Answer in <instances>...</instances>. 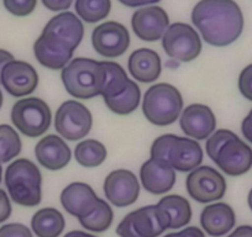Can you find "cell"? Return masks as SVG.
<instances>
[{
	"instance_id": "obj_1",
	"label": "cell",
	"mask_w": 252,
	"mask_h": 237,
	"mask_svg": "<svg viewBox=\"0 0 252 237\" xmlns=\"http://www.w3.org/2000/svg\"><path fill=\"white\" fill-rule=\"evenodd\" d=\"M192 23L210 46L234 43L244 30V14L234 0H199L192 10Z\"/></svg>"
},
{
	"instance_id": "obj_2",
	"label": "cell",
	"mask_w": 252,
	"mask_h": 237,
	"mask_svg": "<svg viewBox=\"0 0 252 237\" xmlns=\"http://www.w3.org/2000/svg\"><path fill=\"white\" fill-rule=\"evenodd\" d=\"M4 180L10 199L20 207H37L42 200V174L30 159L18 158L11 162Z\"/></svg>"
},
{
	"instance_id": "obj_3",
	"label": "cell",
	"mask_w": 252,
	"mask_h": 237,
	"mask_svg": "<svg viewBox=\"0 0 252 237\" xmlns=\"http://www.w3.org/2000/svg\"><path fill=\"white\" fill-rule=\"evenodd\" d=\"M67 93L76 99L88 100L100 95L103 88L101 62L93 58L77 57L61 72Z\"/></svg>"
},
{
	"instance_id": "obj_4",
	"label": "cell",
	"mask_w": 252,
	"mask_h": 237,
	"mask_svg": "<svg viewBox=\"0 0 252 237\" xmlns=\"http://www.w3.org/2000/svg\"><path fill=\"white\" fill-rule=\"evenodd\" d=\"M183 105V96L176 87L169 83H157L145 93L142 113L151 124L168 126L179 118Z\"/></svg>"
},
{
	"instance_id": "obj_5",
	"label": "cell",
	"mask_w": 252,
	"mask_h": 237,
	"mask_svg": "<svg viewBox=\"0 0 252 237\" xmlns=\"http://www.w3.org/2000/svg\"><path fill=\"white\" fill-rule=\"evenodd\" d=\"M10 118L15 129L30 139H37L47 132L52 122V113L45 100L26 96L13 105Z\"/></svg>"
},
{
	"instance_id": "obj_6",
	"label": "cell",
	"mask_w": 252,
	"mask_h": 237,
	"mask_svg": "<svg viewBox=\"0 0 252 237\" xmlns=\"http://www.w3.org/2000/svg\"><path fill=\"white\" fill-rule=\"evenodd\" d=\"M168 230L163 212L156 205H147L129 212L116 226L119 237H158Z\"/></svg>"
},
{
	"instance_id": "obj_7",
	"label": "cell",
	"mask_w": 252,
	"mask_h": 237,
	"mask_svg": "<svg viewBox=\"0 0 252 237\" xmlns=\"http://www.w3.org/2000/svg\"><path fill=\"white\" fill-rule=\"evenodd\" d=\"M162 47L177 62H192L202 52V38L194 28L184 23L168 26L162 37Z\"/></svg>"
},
{
	"instance_id": "obj_8",
	"label": "cell",
	"mask_w": 252,
	"mask_h": 237,
	"mask_svg": "<svg viewBox=\"0 0 252 237\" xmlns=\"http://www.w3.org/2000/svg\"><path fill=\"white\" fill-rule=\"evenodd\" d=\"M93 116L84 104L77 100H67L56 111L55 129L63 140L78 141L91 132Z\"/></svg>"
},
{
	"instance_id": "obj_9",
	"label": "cell",
	"mask_w": 252,
	"mask_h": 237,
	"mask_svg": "<svg viewBox=\"0 0 252 237\" xmlns=\"http://www.w3.org/2000/svg\"><path fill=\"white\" fill-rule=\"evenodd\" d=\"M186 188L189 197L202 204L217 202L226 193V180L218 169L210 166H199L188 174Z\"/></svg>"
},
{
	"instance_id": "obj_10",
	"label": "cell",
	"mask_w": 252,
	"mask_h": 237,
	"mask_svg": "<svg viewBox=\"0 0 252 237\" xmlns=\"http://www.w3.org/2000/svg\"><path fill=\"white\" fill-rule=\"evenodd\" d=\"M92 45L95 52L103 57H120L129 48L130 33L123 24L116 21H106L93 30Z\"/></svg>"
},
{
	"instance_id": "obj_11",
	"label": "cell",
	"mask_w": 252,
	"mask_h": 237,
	"mask_svg": "<svg viewBox=\"0 0 252 237\" xmlns=\"http://www.w3.org/2000/svg\"><path fill=\"white\" fill-rule=\"evenodd\" d=\"M106 200L116 207H126L136 203L140 195V183L129 169H115L104 180Z\"/></svg>"
},
{
	"instance_id": "obj_12",
	"label": "cell",
	"mask_w": 252,
	"mask_h": 237,
	"mask_svg": "<svg viewBox=\"0 0 252 237\" xmlns=\"http://www.w3.org/2000/svg\"><path fill=\"white\" fill-rule=\"evenodd\" d=\"M74 50L52 33L43 32L33 43V55L41 66L51 71H62L72 61Z\"/></svg>"
},
{
	"instance_id": "obj_13",
	"label": "cell",
	"mask_w": 252,
	"mask_h": 237,
	"mask_svg": "<svg viewBox=\"0 0 252 237\" xmlns=\"http://www.w3.org/2000/svg\"><path fill=\"white\" fill-rule=\"evenodd\" d=\"M1 86L14 98H26L38 87V73L25 61L9 62L1 72Z\"/></svg>"
},
{
	"instance_id": "obj_14",
	"label": "cell",
	"mask_w": 252,
	"mask_h": 237,
	"mask_svg": "<svg viewBox=\"0 0 252 237\" xmlns=\"http://www.w3.org/2000/svg\"><path fill=\"white\" fill-rule=\"evenodd\" d=\"M131 26L140 40L155 42L161 40L168 29V14L161 6H144L132 14Z\"/></svg>"
},
{
	"instance_id": "obj_15",
	"label": "cell",
	"mask_w": 252,
	"mask_h": 237,
	"mask_svg": "<svg viewBox=\"0 0 252 237\" xmlns=\"http://www.w3.org/2000/svg\"><path fill=\"white\" fill-rule=\"evenodd\" d=\"M179 126L187 137L202 141L215 131L217 118L208 105L190 104L182 111Z\"/></svg>"
},
{
	"instance_id": "obj_16",
	"label": "cell",
	"mask_w": 252,
	"mask_h": 237,
	"mask_svg": "<svg viewBox=\"0 0 252 237\" xmlns=\"http://www.w3.org/2000/svg\"><path fill=\"white\" fill-rule=\"evenodd\" d=\"M214 163L227 176L240 177L251 169L252 148L236 136L224 145Z\"/></svg>"
},
{
	"instance_id": "obj_17",
	"label": "cell",
	"mask_w": 252,
	"mask_h": 237,
	"mask_svg": "<svg viewBox=\"0 0 252 237\" xmlns=\"http://www.w3.org/2000/svg\"><path fill=\"white\" fill-rule=\"evenodd\" d=\"M100 198L93 188L83 182H73L67 185L61 193V204L69 215L83 219L91 214Z\"/></svg>"
},
{
	"instance_id": "obj_18",
	"label": "cell",
	"mask_w": 252,
	"mask_h": 237,
	"mask_svg": "<svg viewBox=\"0 0 252 237\" xmlns=\"http://www.w3.org/2000/svg\"><path fill=\"white\" fill-rule=\"evenodd\" d=\"M38 163L48 171H61L71 162L72 152L60 135H47L35 146Z\"/></svg>"
},
{
	"instance_id": "obj_19",
	"label": "cell",
	"mask_w": 252,
	"mask_h": 237,
	"mask_svg": "<svg viewBox=\"0 0 252 237\" xmlns=\"http://www.w3.org/2000/svg\"><path fill=\"white\" fill-rule=\"evenodd\" d=\"M140 179L146 192L154 195H162L174 187L177 177L171 164L149 158L140 168Z\"/></svg>"
},
{
	"instance_id": "obj_20",
	"label": "cell",
	"mask_w": 252,
	"mask_h": 237,
	"mask_svg": "<svg viewBox=\"0 0 252 237\" xmlns=\"http://www.w3.org/2000/svg\"><path fill=\"white\" fill-rule=\"evenodd\" d=\"M236 224L234 209L226 203H213L207 205L200 214L203 231L212 237H221L229 234Z\"/></svg>"
},
{
	"instance_id": "obj_21",
	"label": "cell",
	"mask_w": 252,
	"mask_h": 237,
	"mask_svg": "<svg viewBox=\"0 0 252 237\" xmlns=\"http://www.w3.org/2000/svg\"><path fill=\"white\" fill-rule=\"evenodd\" d=\"M43 32L52 33L68 43L74 51L84 37V26L81 19L71 11H62L53 16L43 28Z\"/></svg>"
},
{
	"instance_id": "obj_22",
	"label": "cell",
	"mask_w": 252,
	"mask_h": 237,
	"mask_svg": "<svg viewBox=\"0 0 252 237\" xmlns=\"http://www.w3.org/2000/svg\"><path fill=\"white\" fill-rule=\"evenodd\" d=\"M127 69L137 82L152 83L161 76V57L151 48H139L130 55Z\"/></svg>"
},
{
	"instance_id": "obj_23",
	"label": "cell",
	"mask_w": 252,
	"mask_h": 237,
	"mask_svg": "<svg viewBox=\"0 0 252 237\" xmlns=\"http://www.w3.org/2000/svg\"><path fill=\"white\" fill-rule=\"evenodd\" d=\"M204 152L197 140L177 136L169 153V164L174 171L192 172L202 164Z\"/></svg>"
},
{
	"instance_id": "obj_24",
	"label": "cell",
	"mask_w": 252,
	"mask_h": 237,
	"mask_svg": "<svg viewBox=\"0 0 252 237\" xmlns=\"http://www.w3.org/2000/svg\"><path fill=\"white\" fill-rule=\"evenodd\" d=\"M157 207L162 210L166 217L168 230L183 229L192 220V207L182 195H166L157 203Z\"/></svg>"
},
{
	"instance_id": "obj_25",
	"label": "cell",
	"mask_w": 252,
	"mask_h": 237,
	"mask_svg": "<svg viewBox=\"0 0 252 237\" xmlns=\"http://www.w3.org/2000/svg\"><path fill=\"white\" fill-rule=\"evenodd\" d=\"M64 227V216L56 207H42L31 219V231L37 237H60Z\"/></svg>"
},
{
	"instance_id": "obj_26",
	"label": "cell",
	"mask_w": 252,
	"mask_h": 237,
	"mask_svg": "<svg viewBox=\"0 0 252 237\" xmlns=\"http://www.w3.org/2000/svg\"><path fill=\"white\" fill-rule=\"evenodd\" d=\"M103 67V88L100 96L103 99L113 98L120 94L127 87L131 79L127 77L125 69L113 61H101Z\"/></svg>"
},
{
	"instance_id": "obj_27",
	"label": "cell",
	"mask_w": 252,
	"mask_h": 237,
	"mask_svg": "<svg viewBox=\"0 0 252 237\" xmlns=\"http://www.w3.org/2000/svg\"><path fill=\"white\" fill-rule=\"evenodd\" d=\"M141 90L136 82L130 81L125 89L113 98L104 99L106 108L116 115H129L134 113L140 105Z\"/></svg>"
},
{
	"instance_id": "obj_28",
	"label": "cell",
	"mask_w": 252,
	"mask_h": 237,
	"mask_svg": "<svg viewBox=\"0 0 252 237\" xmlns=\"http://www.w3.org/2000/svg\"><path fill=\"white\" fill-rule=\"evenodd\" d=\"M106 157H108L106 147L98 140H83L74 148V159L84 168L99 167L105 162Z\"/></svg>"
},
{
	"instance_id": "obj_29",
	"label": "cell",
	"mask_w": 252,
	"mask_h": 237,
	"mask_svg": "<svg viewBox=\"0 0 252 237\" xmlns=\"http://www.w3.org/2000/svg\"><path fill=\"white\" fill-rule=\"evenodd\" d=\"M114 220V211L106 200L99 199L98 204L94 207L91 214L87 215L83 219H79V224L87 230L92 232H104L109 230Z\"/></svg>"
},
{
	"instance_id": "obj_30",
	"label": "cell",
	"mask_w": 252,
	"mask_h": 237,
	"mask_svg": "<svg viewBox=\"0 0 252 237\" xmlns=\"http://www.w3.org/2000/svg\"><path fill=\"white\" fill-rule=\"evenodd\" d=\"M77 16L88 24H95L109 16L111 0H76Z\"/></svg>"
},
{
	"instance_id": "obj_31",
	"label": "cell",
	"mask_w": 252,
	"mask_h": 237,
	"mask_svg": "<svg viewBox=\"0 0 252 237\" xmlns=\"http://www.w3.org/2000/svg\"><path fill=\"white\" fill-rule=\"evenodd\" d=\"M23 142L10 125H0V163H8L20 154Z\"/></svg>"
},
{
	"instance_id": "obj_32",
	"label": "cell",
	"mask_w": 252,
	"mask_h": 237,
	"mask_svg": "<svg viewBox=\"0 0 252 237\" xmlns=\"http://www.w3.org/2000/svg\"><path fill=\"white\" fill-rule=\"evenodd\" d=\"M236 136L237 135L235 132L226 129H220L213 132L207 139V144H205V152H207L208 157L214 162L220 149L224 147V145L229 142L230 140L235 139Z\"/></svg>"
},
{
	"instance_id": "obj_33",
	"label": "cell",
	"mask_w": 252,
	"mask_h": 237,
	"mask_svg": "<svg viewBox=\"0 0 252 237\" xmlns=\"http://www.w3.org/2000/svg\"><path fill=\"white\" fill-rule=\"evenodd\" d=\"M176 139L177 135L173 134H166L157 137L151 146V151H150L151 157L150 158L155 159L157 162L169 164V153H171V148Z\"/></svg>"
},
{
	"instance_id": "obj_34",
	"label": "cell",
	"mask_w": 252,
	"mask_h": 237,
	"mask_svg": "<svg viewBox=\"0 0 252 237\" xmlns=\"http://www.w3.org/2000/svg\"><path fill=\"white\" fill-rule=\"evenodd\" d=\"M6 10L13 15L24 18L33 13L37 5V0H3Z\"/></svg>"
},
{
	"instance_id": "obj_35",
	"label": "cell",
	"mask_w": 252,
	"mask_h": 237,
	"mask_svg": "<svg viewBox=\"0 0 252 237\" xmlns=\"http://www.w3.org/2000/svg\"><path fill=\"white\" fill-rule=\"evenodd\" d=\"M237 87L241 95L247 100L252 101V63L241 71L237 81Z\"/></svg>"
},
{
	"instance_id": "obj_36",
	"label": "cell",
	"mask_w": 252,
	"mask_h": 237,
	"mask_svg": "<svg viewBox=\"0 0 252 237\" xmlns=\"http://www.w3.org/2000/svg\"><path fill=\"white\" fill-rule=\"evenodd\" d=\"M0 237H33V234L26 225L11 222L0 227Z\"/></svg>"
},
{
	"instance_id": "obj_37",
	"label": "cell",
	"mask_w": 252,
	"mask_h": 237,
	"mask_svg": "<svg viewBox=\"0 0 252 237\" xmlns=\"http://www.w3.org/2000/svg\"><path fill=\"white\" fill-rule=\"evenodd\" d=\"M13 207H11L10 197L4 189H0V224L5 222L10 217Z\"/></svg>"
},
{
	"instance_id": "obj_38",
	"label": "cell",
	"mask_w": 252,
	"mask_h": 237,
	"mask_svg": "<svg viewBox=\"0 0 252 237\" xmlns=\"http://www.w3.org/2000/svg\"><path fill=\"white\" fill-rule=\"evenodd\" d=\"M45 8L51 11H67L71 8L73 0H41Z\"/></svg>"
},
{
	"instance_id": "obj_39",
	"label": "cell",
	"mask_w": 252,
	"mask_h": 237,
	"mask_svg": "<svg viewBox=\"0 0 252 237\" xmlns=\"http://www.w3.org/2000/svg\"><path fill=\"white\" fill-rule=\"evenodd\" d=\"M163 237H205V234L202 229H199V227L187 226L183 227L181 231L167 234L164 235Z\"/></svg>"
},
{
	"instance_id": "obj_40",
	"label": "cell",
	"mask_w": 252,
	"mask_h": 237,
	"mask_svg": "<svg viewBox=\"0 0 252 237\" xmlns=\"http://www.w3.org/2000/svg\"><path fill=\"white\" fill-rule=\"evenodd\" d=\"M241 131L245 139H246L250 144H252V109L250 110V113L247 114L246 118L242 120Z\"/></svg>"
},
{
	"instance_id": "obj_41",
	"label": "cell",
	"mask_w": 252,
	"mask_h": 237,
	"mask_svg": "<svg viewBox=\"0 0 252 237\" xmlns=\"http://www.w3.org/2000/svg\"><path fill=\"white\" fill-rule=\"evenodd\" d=\"M119 3L127 8H139V6H150L159 3L161 0H118Z\"/></svg>"
},
{
	"instance_id": "obj_42",
	"label": "cell",
	"mask_w": 252,
	"mask_h": 237,
	"mask_svg": "<svg viewBox=\"0 0 252 237\" xmlns=\"http://www.w3.org/2000/svg\"><path fill=\"white\" fill-rule=\"evenodd\" d=\"M227 237H252V226L241 225V226L236 227Z\"/></svg>"
},
{
	"instance_id": "obj_43",
	"label": "cell",
	"mask_w": 252,
	"mask_h": 237,
	"mask_svg": "<svg viewBox=\"0 0 252 237\" xmlns=\"http://www.w3.org/2000/svg\"><path fill=\"white\" fill-rule=\"evenodd\" d=\"M14 59H15V58H14V56L11 55L9 51L0 48V84H1V72H3L4 67H5L9 62L14 61Z\"/></svg>"
},
{
	"instance_id": "obj_44",
	"label": "cell",
	"mask_w": 252,
	"mask_h": 237,
	"mask_svg": "<svg viewBox=\"0 0 252 237\" xmlns=\"http://www.w3.org/2000/svg\"><path fill=\"white\" fill-rule=\"evenodd\" d=\"M63 237H96L95 235L89 234L86 231H79V230H73V231H69L68 234H66Z\"/></svg>"
},
{
	"instance_id": "obj_45",
	"label": "cell",
	"mask_w": 252,
	"mask_h": 237,
	"mask_svg": "<svg viewBox=\"0 0 252 237\" xmlns=\"http://www.w3.org/2000/svg\"><path fill=\"white\" fill-rule=\"evenodd\" d=\"M247 204H249L250 210L252 211V188H251V190H250V193H249V197H247Z\"/></svg>"
},
{
	"instance_id": "obj_46",
	"label": "cell",
	"mask_w": 252,
	"mask_h": 237,
	"mask_svg": "<svg viewBox=\"0 0 252 237\" xmlns=\"http://www.w3.org/2000/svg\"><path fill=\"white\" fill-rule=\"evenodd\" d=\"M3 101H4L3 91H1V89H0V109H1V106H3Z\"/></svg>"
},
{
	"instance_id": "obj_47",
	"label": "cell",
	"mask_w": 252,
	"mask_h": 237,
	"mask_svg": "<svg viewBox=\"0 0 252 237\" xmlns=\"http://www.w3.org/2000/svg\"><path fill=\"white\" fill-rule=\"evenodd\" d=\"M1 179H3V167H1V163H0V183H1Z\"/></svg>"
}]
</instances>
